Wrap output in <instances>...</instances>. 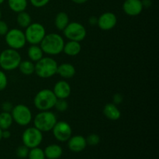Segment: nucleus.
<instances>
[{
  "label": "nucleus",
  "instance_id": "1",
  "mask_svg": "<svg viewBox=\"0 0 159 159\" xmlns=\"http://www.w3.org/2000/svg\"><path fill=\"white\" fill-rule=\"evenodd\" d=\"M65 40L60 34L57 33H51L45 35L40 47L43 53L49 56L57 55L63 52Z\"/></svg>",
  "mask_w": 159,
  "mask_h": 159
},
{
  "label": "nucleus",
  "instance_id": "2",
  "mask_svg": "<svg viewBox=\"0 0 159 159\" xmlns=\"http://www.w3.org/2000/svg\"><path fill=\"white\" fill-rule=\"evenodd\" d=\"M57 61L51 57H43L35 63V72L41 79H48L57 74Z\"/></svg>",
  "mask_w": 159,
  "mask_h": 159
},
{
  "label": "nucleus",
  "instance_id": "3",
  "mask_svg": "<svg viewBox=\"0 0 159 159\" xmlns=\"http://www.w3.org/2000/svg\"><path fill=\"white\" fill-rule=\"evenodd\" d=\"M57 99L52 90L43 89L36 94L34 99V104L40 111H46L54 108Z\"/></svg>",
  "mask_w": 159,
  "mask_h": 159
},
{
  "label": "nucleus",
  "instance_id": "4",
  "mask_svg": "<svg viewBox=\"0 0 159 159\" xmlns=\"http://www.w3.org/2000/svg\"><path fill=\"white\" fill-rule=\"evenodd\" d=\"M22 58L16 50L8 48L0 54V67L4 71H12L18 68Z\"/></svg>",
  "mask_w": 159,
  "mask_h": 159
},
{
  "label": "nucleus",
  "instance_id": "5",
  "mask_svg": "<svg viewBox=\"0 0 159 159\" xmlns=\"http://www.w3.org/2000/svg\"><path fill=\"white\" fill-rule=\"evenodd\" d=\"M57 120L55 114L50 110L40 111L34 119V127L43 133L52 130Z\"/></svg>",
  "mask_w": 159,
  "mask_h": 159
},
{
  "label": "nucleus",
  "instance_id": "6",
  "mask_svg": "<svg viewBox=\"0 0 159 159\" xmlns=\"http://www.w3.org/2000/svg\"><path fill=\"white\" fill-rule=\"evenodd\" d=\"M26 42L30 44H40L46 35L44 26L39 23H31L24 32Z\"/></svg>",
  "mask_w": 159,
  "mask_h": 159
},
{
  "label": "nucleus",
  "instance_id": "7",
  "mask_svg": "<svg viewBox=\"0 0 159 159\" xmlns=\"http://www.w3.org/2000/svg\"><path fill=\"white\" fill-rule=\"evenodd\" d=\"M13 122L20 126H27L33 120V114L30 109L24 104H18L12 108L10 112Z\"/></svg>",
  "mask_w": 159,
  "mask_h": 159
},
{
  "label": "nucleus",
  "instance_id": "8",
  "mask_svg": "<svg viewBox=\"0 0 159 159\" xmlns=\"http://www.w3.org/2000/svg\"><path fill=\"white\" fill-rule=\"evenodd\" d=\"M65 37L69 40L80 42L86 37V29L85 26L78 22H70L63 30Z\"/></svg>",
  "mask_w": 159,
  "mask_h": 159
},
{
  "label": "nucleus",
  "instance_id": "9",
  "mask_svg": "<svg viewBox=\"0 0 159 159\" xmlns=\"http://www.w3.org/2000/svg\"><path fill=\"white\" fill-rule=\"evenodd\" d=\"M5 40L9 48L16 51L23 48L26 43L24 32L16 28L9 30L7 34L5 35Z\"/></svg>",
  "mask_w": 159,
  "mask_h": 159
},
{
  "label": "nucleus",
  "instance_id": "10",
  "mask_svg": "<svg viewBox=\"0 0 159 159\" xmlns=\"http://www.w3.org/2000/svg\"><path fill=\"white\" fill-rule=\"evenodd\" d=\"M22 141L29 149L39 147L43 141V133L35 127H28L22 134Z\"/></svg>",
  "mask_w": 159,
  "mask_h": 159
},
{
  "label": "nucleus",
  "instance_id": "11",
  "mask_svg": "<svg viewBox=\"0 0 159 159\" xmlns=\"http://www.w3.org/2000/svg\"><path fill=\"white\" fill-rule=\"evenodd\" d=\"M52 132L55 139L60 142H66L72 136V129L66 121H57Z\"/></svg>",
  "mask_w": 159,
  "mask_h": 159
},
{
  "label": "nucleus",
  "instance_id": "12",
  "mask_svg": "<svg viewBox=\"0 0 159 159\" xmlns=\"http://www.w3.org/2000/svg\"><path fill=\"white\" fill-rule=\"evenodd\" d=\"M117 23V18L113 12H106L99 16L97 20V25L100 30L109 31L113 29Z\"/></svg>",
  "mask_w": 159,
  "mask_h": 159
},
{
  "label": "nucleus",
  "instance_id": "13",
  "mask_svg": "<svg viewBox=\"0 0 159 159\" xmlns=\"http://www.w3.org/2000/svg\"><path fill=\"white\" fill-rule=\"evenodd\" d=\"M143 5L141 0H125L123 4V10L130 16H136L140 15L143 11Z\"/></svg>",
  "mask_w": 159,
  "mask_h": 159
},
{
  "label": "nucleus",
  "instance_id": "14",
  "mask_svg": "<svg viewBox=\"0 0 159 159\" xmlns=\"http://www.w3.org/2000/svg\"><path fill=\"white\" fill-rule=\"evenodd\" d=\"M52 91L57 99H66L71 95V88L68 82L65 80H61L56 82Z\"/></svg>",
  "mask_w": 159,
  "mask_h": 159
},
{
  "label": "nucleus",
  "instance_id": "15",
  "mask_svg": "<svg viewBox=\"0 0 159 159\" xmlns=\"http://www.w3.org/2000/svg\"><path fill=\"white\" fill-rule=\"evenodd\" d=\"M86 146V140L82 135L71 136L68 141V147L69 150L75 153H79L85 150Z\"/></svg>",
  "mask_w": 159,
  "mask_h": 159
},
{
  "label": "nucleus",
  "instance_id": "16",
  "mask_svg": "<svg viewBox=\"0 0 159 159\" xmlns=\"http://www.w3.org/2000/svg\"><path fill=\"white\" fill-rule=\"evenodd\" d=\"M104 116L110 120H117L121 117V112L116 104L113 102L107 103L102 110Z\"/></svg>",
  "mask_w": 159,
  "mask_h": 159
},
{
  "label": "nucleus",
  "instance_id": "17",
  "mask_svg": "<svg viewBox=\"0 0 159 159\" xmlns=\"http://www.w3.org/2000/svg\"><path fill=\"white\" fill-rule=\"evenodd\" d=\"M75 73V68L71 64L63 63L57 66V74L65 79H71L74 77Z\"/></svg>",
  "mask_w": 159,
  "mask_h": 159
},
{
  "label": "nucleus",
  "instance_id": "18",
  "mask_svg": "<svg viewBox=\"0 0 159 159\" xmlns=\"http://www.w3.org/2000/svg\"><path fill=\"white\" fill-rule=\"evenodd\" d=\"M82 50V46L80 43L74 40H68L67 43H65L63 48V52L66 55L70 57H75L79 54Z\"/></svg>",
  "mask_w": 159,
  "mask_h": 159
},
{
  "label": "nucleus",
  "instance_id": "19",
  "mask_svg": "<svg viewBox=\"0 0 159 159\" xmlns=\"http://www.w3.org/2000/svg\"><path fill=\"white\" fill-rule=\"evenodd\" d=\"M46 158L48 159H59L62 156L63 149L60 145L56 144H50L47 146L43 150Z\"/></svg>",
  "mask_w": 159,
  "mask_h": 159
},
{
  "label": "nucleus",
  "instance_id": "20",
  "mask_svg": "<svg viewBox=\"0 0 159 159\" xmlns=\"http://www.w3.org/2000/svg\"><path fill=\"white\" fill-rule=\"evenodd\" d=\"M43 54L44 53L38 44H31V46L28 48V57L31 61L34 62V63L40 60L43 57Z\"/></svg>",
  "mask_w": 159,
  "mask_h": 159
},
{
  "label": "nucleus",
  "instance_id": "21",
  "mask_svg": "<svg viewBox=\"0 0 159 159\" xmlns=\"http://www.w3.org/2000/svg\"><path fill=\"white\" fill-rule=\"evenodd\" d=\"M69 23V17L66 12H60L56 15L54 19V25L58 30L63 31Z\"/></svg>",
  "mask_w": 159,
  "mask_h": 159
},
{
  "label": "nucleus",
  "instance_id": "22",
  "mask_svg": "<svg viewBox=\"0 0 159 159\" xmlns=\"http://www.w3.org/2000/svg\"><path fill=\"white\" fill-rule=\"evenodd\" d=\"M18 68L20 72L24 75H31L35 72V63L30 60L21 61Z\"/></svg>",
  "mask_w": 159,
  "mask_h": 159
},
{
  "label": "nucleus",
  "instance_id": "23",
  "mask_svg": "<svg viewBox=\"0 0 159 159\" xmlns=\"http://www.w3.org/2000/svg\"><path fill=\"white\" fill-rule=\"evenodd\" d=\"M27 4V0H8L9 9L16 13L26 10Z\"/></svg>",
  "mask_w": 159,
  "mask_h": 159
},
{
  "label": "nucleus",
  "instance_id": "24",
  "mask_svg": "<svg viewBox=\"0 0 159 159\" xmlns=\"http://www.w3.org/2000/svg\"><path fill=\"white\" fill-rule=\"evenodd\" d=\"M13 123V119L9 112L2 111L0 113V128L2 130H8Z\"/></svg>",
  "mask_w": 159,
  "mask_h": 159
},
{
  "label": "nucleus",
  "instance_id": "25",
  "mask_svg": "<svg viewBox=\"0 0 159 159\" xmlns=\"http://www.w3.org/2000/svg\"><path fill=\"white\" fill-rule=\"evenodd\" d=\"M16 22L20 27L26 29L32 23V19H31L30 15L28 12L23 11L21 12H19L18 15H17Z\"/></svg>",
  "mask_w": 159,
  "mask_h": 159
},
{
  "label": "nucleus",
  "instance_id": "26",
  "mask_svg": "<svg viewBox=\"0 0 159 159\" xmlns=\"http://www.w3.org/2000/svg\"><path fill=\"white\" fill-rule=\"evenodd\" d=\"M28 158L29 159H45L44 152L43 149L40 148L39 147L34 148L30 149L29 154H28Z\"/></svg>",
  "mask_w": 159,
  "mask_h": 159
},
{
  "label": "nucleus",
  "instance_id": "27",
  "mask_svg": "<svg viewBox=\"0 0 159 159\" xmlns=\"http://www.w3.org/2000/svg\"><path fill=\"white\" fill-rule=\"evenodd\" d=\"M54 108L59 112H63L66 111L68 108V103L66 101V99H57L54 105Z\"/></svg>",
  "mask_w": 159,
  "mask_h": 159
},
{
  "label": "nucleus",
  "instance_id": "28",
  "mask_svg": "<svg viewBox=\"0 0 159 159\" xmlns=\"http://www.w3.org/2000/svg\"><path fill=\"white\" fill-rule=\"evenodd\" d=\"M85 140H86L87 145L89 144L90 146H96L100 142V138L96 134H91L87 138H85Z\"/></svg>",
  "mask_w": 159,
  "mask_h": 159
},
{
  "label": "nucleus",
  "instance_id": "29",
  "mask_svg": "<svg viewBox=\"0 0 159 159\" xmlns=\"http://www.w3.org/2000/svg\"><path fill=\"white\" fill-rule=\"evenodd\" d=\"M30 149L28 148L26 146H25L24 144L23 145L20 146L16 148V154L17 157L20 158H27L28 154H29Z\"/></svg>",
  "mask_w": 159,
  "mask_h": 159
},
{
  "label": "nucleus",
  "instance_id": "30",
  "mask_svg": "<svg viewBox=\"0 0 159 159\" xmlns=\"http://www.w3.org/2000/svg\"><path fill=\"white\" fill-rule=\"evenodd\" d=\"M8 85V79L6 75L0 70V91H2Z\"/></svg>",
  "mask_w": 159,
  "mask_h": 159
},
{
  "label": "nucleus",
  "instance_id": "31",
  "mask_svg": "<svg viewBox=\"0 0 159 159\" xmlns=\"http://www.w3.org/2000/svg\"><path fill=\"white\" fill-rule=\"evenodd\" d=\"M50 0H30V2L31 3L33 6L36 8H41L47 6L49 3Z\"/></svg>",
  "mask_w": 159,
  "mask_h": 159
},
{
  "label": "nucleus",
  "instance_id": "32",
  "mask_svg": "<svg viewBox=\"0 0 159 159\" xmlns=\"http://www.w3.org/2000/svg\"><path fill=\"white\" fill-rule=\"evenodd\" d=\"M9 26L7 23L3 20H0V36H5L9 31Z\"/></svg>",
  "mask_w": 159,
  "mask_h": 159
},
{
  "label": "nucleus",
  "instance_id": "33",
  "mask_svg": "<svg viewBox=\"0 0 159 159\" xmlns=\"http://www.w3.org/2000/svg\"><path fill=\"white\" fill-rule=\"evenodd\" d=\"M12 108H13V107H12V103L9 102H3L2 105V111L9 112V113H10V112L12 111Z\"/></svg>",
  "mask_w": 159,
  "mask_h": 159
},
{
  "label": "nucleus",
  "instance_id": "34",
  "mask_svg": "<svg viewBox=\"0 0 159 159\" xmlns=\"http://www.w3.org/2000/svg\"><path fill=\"white\" fill-rule=\"evenodd\" d=\"M123 101V96L122 95L119 94V93H116L113 96V103L116 104V106L119 105L120 103H121V102Z\"/></svg>",
  "mask_w": 159,
  "mask_h": 159
},
{
  "label": "nucleus",
  "instance_id": "35",
  "mask_svg": "<svg viewBox=\"0 0 159 159\" xmlns=\"http://www.w3.org/2000/svg\"><path fill=\"white\" fill-rule=\"evenodd\" d=\"M11 137V132L9 131V129L8 130H3L2 132V138L4 139H8Z\"/></svg>",
  "mask_w": 159,
  "mask_h": 159
},
{
  "label": "nucleus",
  "instance_id": "36",
  "mask_svg": "<svg viewBox=\"0 0 159 159\" xmlns=\"http://www.w3.org/2000/svg\"><path fill=\"white\" fill-rule=\"evenodd\" d=\"M143 5V7H145V8H148L152 6V0H142L141 1Z\"/></svg>",
  "mask_w": 159,
  "mask_h": 159
},
{
  "label": "nucleus",
  "instance_id": "37",
  "mask_svg": "<svg viewBox=\"0 0 159 159\" xmlns=\"http://www.w3.org/2000/svg\"><path fill=\"white\" fill-rule=\"evenodd\" d=\"M97 20L98 18H96V16H91L89 20V23L91 25H97Z\"/></svg>",
  "mask_w": 159,
  "mask_h": 159
},
{
  "label": "nucleus",
  "instance_id": "38",
  "mask_svg": "<svg viewBox=\"0 0 159 159\" xmlns=\"http://www.w3.org/2000/svg\"><path fill=\"white\" fill-rule=\"evenodd\" d=\"M71 1H72L74 3H75V4L82 5V4H84V3L87 2L89 0H71Z\"/></svg>",
  "mask_w": 159,
  "mask_h": 159
},
{
  "label": "nucleus",
  "instance_id": "39",
  "mask_svg": "<svg viewBox=\"0 0 159 159\" xmlns=\"http://www.w3.org/2000/svg\"><path fill=\"white\" fill-rule=\"evenodd\" d=\"M2 130L0 128V141H1V140L2 139Z\"/></svg>",
  "mask_w": 159,
  "mask_h": 159
},
{
  "label": "nucleus",
  "instance_id": "40",
  "mask_svg": "<svg viewBox=\"0 0 159 159\" xmlns=\"http://www.w3.org/2000/svg\"><path fill=\"white\" fill-rule=\"evenodd\" d=\"M4 2H5V0H0V5L2 4V3Z\"/></svg>",
  "mask_w": 159,
  "mask_h": 159
},
{
  "label": "nucleus",
  "instance_id": "41",
  "mask_svg": "<svg viewBox=\"0 0 159 159\" xmlns=\"http://www.w3.org/2000/svg\"><path fill=\"white\" fill-rule=\"evenodd\" d=\"M1 18H2V12L1 10H0V20H1Z\"/></svg>",
  "mask_w": 159,
  "mask_h": 159
}]
</instances>
